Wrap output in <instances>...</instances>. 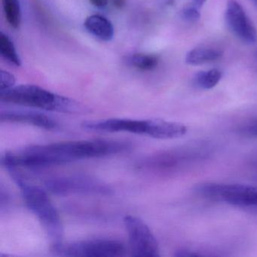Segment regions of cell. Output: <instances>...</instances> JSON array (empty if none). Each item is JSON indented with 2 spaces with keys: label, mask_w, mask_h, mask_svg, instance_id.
I'll list each match as a JSON object with an SVG mask.
<instances>
[{
  "label": "cell",
  "mask_w": 257,
  "mask_h": 257,
  "mask_svg": "<svg viewBox=\"0 0 257 257\" xmlns=\"http://www.w3.org/2000/svg\"><path fill=\"white\" fill-rule=\"evenodd\" d=\"M130 148V144L120 141H70L49 145L30 146L19 151V159L24 168H46L82 159L118 154Z\"/></svg>",
  "instance_id": "1"
},
{
  "label": "cell",
  "mask_w": 257,
  "mask_h": 257,
  "mask_svg": "<svg viewBox=\"0 0 257 257\" xmlns=\"http://www.w3.org/2000/svg\"><path fill=\"white\" fill-rule=\"evenodd\" d=\"M15 183L21 189L27 207L38 218L49 235L52 246L63 243L64 228L59 213L57 211L46 191L30 184L23 178L18 168H7Z\"/></svg>",
  "instance_id": "2"
},
{
  "label": "cell",
  "mask_w": 257,
  "mask_h": 257,
  "mask_svg": "<svg viewBox=\"0 0 257 257\" xmlns=\"http://www.w3.org/2000/svg\"><path fill=\"white\" fill-rule=\"evenodd\" d=\"M0 100L2 103L52 112H73L79 109L74 100L34 85H19L0 91Z\"/></svg>",
  "instance_id": "3"
},
{
  "label": "cell",
  "mask_w": 257,
  "mask_h": 257,
  "mask_svg": "<svg viewBox=\"0 0 257 257\" xmlns=\"http://www.w3.org/2000/svg\"><path fill=\"white\" fill-rule=\"evenodd\" d=\"M195 191L200 196L211 201L257 210V186L204 183L197 186Z\"/></svg>",
  "instance_id": "4"
},
{
  "label": "cell",
  "mask_w": 257,
  "mask_h": 257,
  "mask_svg": "<svg viewBox=\"0 0 257 257\" xmlns=\"http://www.w3.org/2000/svg\"><path fill=\"white\" fill-rule=\"evenodd\" d=\"M54 254L71 257H118L125 254L122 242L113 239H89L52 246Z\"/></svg>",
  "instance_id": "5"
},
{
  "label": "cell",
  "mask_w": 257,
  "mask_h": 257,
  "mask_svg": "<svg viewBox=\"0 0 257 257\" xmlns=\"http://www.w3.org/2000/svg\"><path fill=\"white\" fill-rule=\"evenodd\" d=\"M124 223L128 234L131 252L133 256L160 255L157 240L142 219L128 215L124 216Z\"/></svg>",
  "instance_id": "6"
},
{
  "label": "cell",
  "mask_w": 257,
  "mask_h": 257,
  "mask_svg": "<svg viewBox=\"0 0 257 257\" xmlns=\"http://www.w3.org/2000/svg\"><path fill=\"white\" fill-rule=\"evenodd\" d=\"M206 149L204 147L196 145L171 150L153 156L146 162V167L154 171H173L190 162L202 159L207 156Z\"/></svg>",
  "instance_id": "7"
},
{
  "label": "cell",
  "mask_w": 257,
  "mask_h": 257,
  "mask_svg": "<svg viewBox=\"0 0 257 257\" xmlns=\"http://www.w3.org/2000/svg\"><path fill=\"white\" fill-rule=\"evenodd\" d=\"M46 189L58 195L70 194H107L109 189L98 180L85 176H71L52 179L46 183Z\"/></svg>",
  "instance_id": "8"
},
{
  "label": "cell",
  "mask_w": 257,
  "mask_h": 257,
  "mask_svg": "<svg viewBox=\"0 0 257 257\" xmlns=\"http://www.w3.org/2000/svg\"><path fill=\"white\" fill-rule=\"evenodd\" d=\"M227 28L237 39L252 45L257 42V31L243 7L236 0H228L225 12Z\"/></svg>",
  "instance_id": "9"
},
{
  "label": "cell",
  "mask_w": 257,
  "mask_h": 257,
  "mask_svg": "<svg viewBox=\"0 0 257 257\" xmlns=\"http://www.w3.org/2000/svg\"><path fill=\"white\" fill-rule=\"evenodd\" d=\"M86 130L104 132H129L136 135H148L149 119L108 118L104 120L86 121L82 123Z\"/></svg>",
  "instance_id": "10"
},
{
  "label": "cell",
  "mask_w": 257,
  "mask_h": 257,
  "mask_svg": "<svg viewBox=\"0 0 257 257\" xmlns=\"http://www.w3.org/2000/svg\"><path fill=\"white\" fill-rule=\"evenodd\" d=\"M0 119L2 122L22 123L35 126L46 130H55L58 124L52 117L43 112L23 109L2 111Z\"/></svg>",
  "instance_id": "11"
},
{
  "label": "cell",
  "mask_w": 257,
  "mask_h": 257,
  "mask_svg": "<svg viewBox=\"0 0 257 257\" xmlns=\"http://www.w3.org/2000/svg\"><path fill=\"white\" fill-rule=\"evenodd\" d=\"M187 132L186 125L180 122L166 121L161 118L149 119L148 136L156 139H177Z\"/></svg>",
  "instance_id": "12"
},
{
  "label": "cell",
  "mask_w": 257,
  "mask_h": 257,
  "mask_svg": "<svg viewBox=\"0 0 257 257\" xmlns=\"http://www.w3.org/2000/svg\"><path fill=\"white\" fill-rule=\"evenodd\" d=\"M84 26L89 34L99 40L109 42L113 38V25L104 16L99 15L89 16L85 20Z\"/></svg>",
  "instance_id": "13"
},
{
  "label": "cell",
  "mask_w": 257,
  "mask_h": 257,
  "mask_svg": "<svg viewBox=\"0 0 257 257\" xmlns=\"http://www.w3.org/2000/svg\"><path fill=\"white\" fill-rule=\"evenodd\" d=\"M222 55L223 52L219 48L202 46L189 51L186 54L185 61L188 65H203L218 61Z\"/></svg>",
  "instance_id": "14"
},
{
  "label": "cell",
  "mask_w": 257,
  "mask_h": 257,
  "mask_svg": "<svg viewBox=\"0 0 257 257\" xmlns=\"http://www.w3.org/2000/svg\"><path fill=\"white\" fill-rule=\"evenodd\" d=\"M222 74L216 69L200 71L194 76V83L201 89L209 90L216 87L220 82Z\"/></svg>",
  "instance_id": "15"
},
{
  "label": "cell",
  "mask_w": 257,
  "mask_h": 257,
  "mask_svg": "<svg viewBox=\"0 0 257 257\" xmlns=\"http://www.w3.org/2000/svg\"><path fill=\"white\" fill-rule=\"evenodd\" d=\"M124 62L131 67H135L143 71H150L154 70L158 64L159 59L154 55L135 54L126 57Z\"/></svg>",
  "instance_id": "16"
},
{
  "label": "cell",
  "mask_w": 257,
  "mask_h": 257,
  "mask_svg": "<svg viewBox=\"0 0 257 257\" xmlns=\"http://www.w3.org/2000/svg\"><path fill=\"white\" fill-rule=\"evenodd\" d=\"M0 53L3 58L10 64L16 67L22 66V60L18 54L14 43L7 34L3 32L0 34Z\"/></svg>",
  "instance_id": "17"
},
{
  "label": "cell",
  "mask_w": 257,
  "mask_h": 257,
  "mask_svg": "<svg viewBox=\"0 0 257 257\" xmlns=\"http://www.w3.org/2000/svg\"><path fill=\"white\" fill-rule=\"evenodd\" d=\"M4 14L9 25L18 29L22 24V10L19 0H3Z\"/></svg>",
  "instance_id": "18"
},
{
  "label": "cell",
  "mask_w": 257,
  "mask_h": 257,
  "mask_svg": "<svg viewBox=\"0 0 257 257\" xmlns=\"http://www.w3.org/2000/svg\"><path fill=\"white\" fill-rule=\"evenodd\" d=\"M239 135L246 138H257V117L245 121L237 127Z\"/></svg>",
  "instance_id": "19"
},
{
  "label": "cell",
  "mask_w": 257,
  "mask_h": 257,
  "mask_svg": "<svg viewBox=\"0 0 257 257\" xmlns=\"http://www.w3.org/2000/svg\"><path fill=\"white\" fill-rule=\"evenodd\" d=\"M16 78L14 75L5 70L0 72V91L10 89L16 85Z\"/></svg>",
  "instance_id": "20"
},
{
  "label": "cell",
  "mask_w": 257,
  "mask_h": 257,
  "mask_svg": "<svg viewBox=\"0 0 257 257\" xmlns=\"http://www.w3.org/2000/svg\"><path fill=\"white\" fill-rule=\"evenodd\" d=\"M180 17L186 22H195L199 20L201 18L199 10L195 7H186L180 12Z\"/></svg>",
  "instance_id": "21"
},
{
  "label": "cell",
  "mask_w": 257,
  "mask_h": 257,
  "mask_svg": "<svg viewBox=\"0 0 257 257\" xmlns=\"http://www.w3.org/2000/svg\"><path fill=\"white\" fill-rule=\"evenodd\" d=\"M90 3L97 8H104L107 6L108 0H89Z\"/></svg>",
  "instance_id": "22"
},
{
  "label": "cell",
  "mask_w": 257,
  "mask_h": 257,
  "mask_svg": "<svg viewBox=\"0 0 257 257\" xmlns=\"http://www.w3.org/2000/svg\"><path fill=\"white\" fill-rule=\"evenodd\" d=\"M206 2L207 0H192V7L200 10Z\"/></svg>",
  "instance_id": "23"
},
{
  "label": "cell",
  "mask_w": 257,
  "mask_h": 257,
  "mask_svg": "<svg viewBox=\"0 0 257 257\" xmlns=\"http://www.w3.org/2000/svg\"><path fill=\"white\" fill-rule=\"evenodd\" d=\"M113 4L117 8H121L125 4V0H113Z\"/></svg>",
  "instance_id": "24"
},
{
  "label": "cell",
  "mask_w": 257,
  "mask_h": 257,
  "mask_svg": "<svg viewBox=\"0 0 257 257\" xmlns=\"http://www.w3.org/2000/svg\"><path fill=\"white\" fill-rule=\"evenodd\" d=\"M255 58H256V61H257V49H256V52H255Z\"/></svg>",
  "instance_id": "25"
},
{
  "label": "cell",
  "mask_w": 257,
  "mask_h": 257,
  "mask_svg": "<svg viewBox=\"0 0 257 257\" xmlns=\"http://www.w3.org/2000/svg\"><path fill=\"white\" fill-rule=\"evenodd\" d=\"M254 1H255V2L257 3V0H254Z\"/></svg>",
  "instance_id": "26"
}]
</instances>
